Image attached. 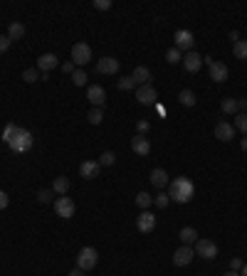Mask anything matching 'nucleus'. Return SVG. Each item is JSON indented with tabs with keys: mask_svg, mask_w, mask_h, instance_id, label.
<instances>
[{
	"mask_svg": "<svg viewBox=\"0 0 247 276\" xmlns=\"http://www.w3.org/2000/svg\"><path fill=\"white\" fill-rule=\"evenodd\" d=\"M208 67H210V79H213V81H218V84L228 81V67H225L223 62H215V60H213Z\"/></svg>",
	"mask_w": 247,
	"mask_h": 276,
	"instance_id": "nucleus-17",
	"label": "nucleus"
},
{
	"mask_svg": "<svg viewBox=\"0 0 247 276\" xmlns=\"http://www.w3.org/2000/svg\"><path fill=\"white\" fill-rule=\"evenodd\" d=\"M136 229H138V232H143V234L153 232V229H156V214H153V212H148V209H143V212L136 217Z\"/></svg>",
	"mask_w": 247,
	"mask_h": 276,
	"instance_id": "nucleus-8",
	"label": "nucleus"
},
{
	"mask_svg": "<svg viewBox=\"0 0 247 276\" xmlns=\"http://www.w3.org/2000/svg\"><path fill=\"white\" fill-rule=\"evenodd\" d=\"M7 203H10V198H7V195L0 190V209H5V207H7Z\"/></svg>",
	"mask_w": 247,
	"mask_h": 276,
	"instance_id": "nucleus-42",
	"label": "nucleus"
},
{
	"mask_svg": "<svg viewBox=\"0 0 247 276\" xmlns=\"http://www.w3.org/2000/svg\"><path fill=\"white\" fill-rule=\"evenodd\" d=\"M17 129H20V126H15V124H7V126H5V131H2V140L7 143L10 138H12L15 134H17Z\"/></svg>",
	"mask_w": 247,
	"mask_h": 276,
	"instance_id": "nucleus-37",
	"label": "nucleus"
},
{
	"mask_svg": "<svg viewBox=\"0 0 247 276\" xmlns=\"http://www.w3.org/2000/svg\"><path fill=\"white\" fill-rule=\"evenodd\" d=\"M89 60H92V47L87 42H77L72 47V62H74V67H84V65H89Z\"/></svg>",
	"mask_w": 247,
	"mask_h": 276,
	"instance_id": "nucleus-4",
	"label": "nucleus"
},
{
	"mask_svg": "<svg viewBox=\"0 0 247 276\" xmlns=\"http://www.w3.org/2000/svg\"><path fill=\"white\" fill-rule=\"evenodd\" d=\"M233 55H235L238 60H247V40H238V42L233 45Z\"/></svg>",
	"mask_w": 247,
	"mask_h": 276,
	"instance_id": "nucleus-25",
	"label": "nucleus"
},
{
	"mask_svg": "<svg viewBox=\"0 0 247 276\" xmlns=\"http://www.w3.org/2000/svg\"><path fill=\"white\" fill-rule=\"evenodd\" d=\"M215 138H220V140H233V138H235V129H233V124L220 121V124L215 126Z\"/></svg>",
	"mask_w": 247,
	"mask_h": 276,
	"instance_id": "nucleus-19",
	"label": "nucleus"
},
{
	"mask_svg": "<svg viewBox=\"0 0 247 276\" xmlns=\"http://www.w3.org/2000/svg\"><path fill=\"white\" fill-rule=\"evenodd\" d=\"M72 81H74V86H84V84H87V71H84V69H77V71L72 74Z\"/></svg>",
	"mask_w": 247,
	"mask_h": 276,
	"instance_id": "nucleus-31",
	"label": "nucleus"
},
{
	"mask_svg": "<svg viewBox=\"0 0 247 276\" xmlns=\"http://www.w3.org/2000/svg\"><path fill=\"white\" fill-rule=\"evenodd\" d=\"M156 99H158V91H156L151 84L136 86V101H138V104H156Z\"/></svg>",
	"mask_w": 247,
	"mask_h": 276,
	"instance_id": "nucleus-10",
	"label": "nucleus"
},
{
	"mask_svg": "<svg viewBox=\"0 0 247 276\" xmlns=\"http://www.w3.org/2000/svg\"><path fill=\"white\" fill-rule=\"evenodd\" d=\"M230 269H233V272L243 269V262H240V259H233V262H230Z\"/></svg>",
	"mask_w": 247,
	"mask_h": 276,
	"instance_id": "nucleus-43",
	"label": "nucleus"
},
{
	"mask_svg": "<svg viewBox=\"0 0 247 276\" xmlns=\"http://www.w3.org/2000/svg\"><path fill=\"white\" fill-rule=\"evenodd\" d=\"M97 262H99V252L94 247H82L79 249V254H77V269L89 272V269L97 267Z\"/></svg>",
	"mask_w": 247,
	"mask_h": 276,
	"instance_id": "nucleus-3",
	"label": "nucleus"
},
{
	"mask_svg": "<svg viewBox=\"0 0 247 276\" xmlns=\"http://www.w3.org/2000/svg\"><path fill=\"white\" fill-rule=\"evenodd\" d=\"M117 86H119L122 91H131V89H136V81H133L131 76H124V79L117 81Z\"/></svg>",
	"mask_w": 247,
	"mask_h": 276,
	"instance_id": "nucleus-32",
	"label": "nucleus"
},
{
	"mask_svg": "<svg viewBox=\"0 0 247 276\" xmlns=\"http://www.w3.org/2000/svg\"><path fill=\"white\" fill-rule=\"evenodd\" d=\"M99 170H102L99 160H84V163L79 165V173H82V178H87V180H94V178L99 175Z\"/></svg>",
	"mask_w": 247,
	"mask_h": 276,
	"instance_id": "nucleus-14",
	"label": "nucleus"
},
{
	"mask_svg": "<svg viewBox=\"0 0 247 276\" xmlns=\"http://www.w3.org/2000/svg\"><path fill=\"white\" fill-rule=\"evenodd\" d=\"M94 7H97V10H109V7H112V0H94Z\"/></svg>",
	"mask_w": 247,
	"mask_h": 276,
	"instance_id": "nucleus-39",
	"label": "nucleus"
},
{
	"mask_svg": "<svg viewBox=\"0 0 247 276\" xmlns=\"http://www.w3.org/2000/svg\"><path fill=\"white\" fill-rule=\"evenodd\" d=\"M87 119H89L92 126H99V124L104 121V109H92V111L87 114Z\"/></svg>",
	"mask_w": 247,
	"mask_h": 276,
	"instance_id": "nucleus-27",
	"label": "nucleus"
},
{
	"mask_svg": "<svg viewBox=\"0 0 247 276\" xmlns=\"http://www.w3.org/2000/svg\"><path fill=\"white\" fill-rule=\"evenodd\" d=\"M173 42H176V50H178V52H190L193 45H195V37H193L190 30H176Z\"/></svg>",
	"mask_w": 247,
	"mask_h": 276,
	"instance_id": "nucleus-6",
	"label": "nucleus"
},
{
	"mask_svg": "<svg viewBox=\"0 0 247 276\" xmlns=\"http://www.w3.org/2000/svg\"><path fill=\"white\" fill-rule=\"evenodd\" d=\"M74 209H77L74 200L67 198V195H60V198L55 200V212H57V217H62V219H72V217H74Z\"/></svg>",
	"mask_w": 247,
	"mask_h": 276,
	"instance_id": "nucleus-5",
	"label": "nucleus"
},
{
	"mask_svg": "<svg viewBox=\"0 0 247 276\" xmlns=\"http://www.w3.org/2000/svg\"><path fill=\"white\" fill-rule=\"evenodd\" d=\"M178 101H181L183 106H195V101H198V99H195V94H193L190 89H183V91L178 94Z\"/></svg>",
	"mask_w": 247,
	"mask_h": 276,
	"instance_id": "nucleus-26",
	"label": "nucleus"
},
{
	"mask_svg": "<svg viewBox=\"0 0 247 276\" xmlns=\"http://www.w3.org/2000/svg\"><path fill=\"white\" fill-rule=\"evenodd\" d=\"M87 99L94 104V109H104V104H107V91H104V86L92 84V86L87 89Z\"/></svg>",
	"mask_w": 247,
	"mask_h": 276,
	"instance_id": "nucleus-9",
	"label": "nucleus"
},
{
	"mask_svg": "<svg viewBox=\"0 0 247 276\" xmlns=\"http://www.w3.org/2000/svg\"><path fill=\"white\" fill-rule=\"evenodd\" d=\"M166 62H168V65H178V62H183V52H178L176 47H171V50L166 52Z\"/></svg>",
	"mask_w": 247,
	"mask_h": 276,
	"instance_id": "nucleus-29",
	"label": "nucleus"
},
{
	"mask_svg": "<svg viewBox=\"0 0 247 276\" xmlns=\"http://www.w3.org/2000/svg\"><path fill=\"white\" fill-rule=\"evenodd\" d=\"M119 60H114V57H102L99 62H97V71L99 74H117L119 71Z\"/></svg>",
	"mask_w": 247,
	"mask_h": 276,
	"instance_id": "nucleus-13",
	"label": "nucleus"
},
{
	"mask_svg": "<svg viewBox=\"0 0 247 276\" xmlns=\"http://www.w3.org/2000/svg\"><path fill=\"white\" fill-rule=\"evenodd\" d=\"M7 37H10V40H20V37H25V25H22V22H10V27H7Z\"/></svg>",
	"mask_w": 247,
	"mask_h": 276,
	"instance_id": "nucleus-22",
	"label": "nucleus"
},
{
	"mask_svg": "<svg viewBox=\"0 0 247 276\" xmlns=\"http://www.w3.org/2000/svg\"><path fill=\"white\" fill-rule=\"evenodd\" d=\"M243 150H245V153H247V136L243 138Z\"/></svg>",
	"mask_w": 247,
	"mask_h": 276,
	"instance_id": "nucleus-46",
	"label": "nucleus"
},
{
	"mask_svg": "<svg viewBox=\"0 0 247 276\" xmlns=\"http://www.w3.org/2000/svg\"><path fill=\"white\" fill-rule=\"evenodd\" d=\"M22 79H25L27 84L37 81V79H40V69H37V67H35V69H25V71H22Z\"/></svg>",
	"mask_w": 247,
	"mask_h": 276,
	"instance_id": "nucleus-33",
	"label": "nucleus"
},
{
	"mask_svg": "<svg viewBox=\"0 0 247 276\" xmlns=\"http://www.w3.org/2000/svg\"><path fill=\"white\" fill-rule=\"evenodd\" d=\"M131 150H133L136 155H148V153H151V143H148V138L136 134V136L131 138Z\"/></svg>",
	"mask_w": 247,
	"mask_h": 276,
	"instance_id": "nucleus-15",
	"label": "nucleus"
},
{
	"mask_svg": "<svg viewBox=\"0 0 247 276\" xmlns=\"http://www.w3.org/2000/svg\"><path fill=\"white\" fill-rule=\"evenodd\" d=\"M148 129H151V124H148V121H138V124H136V131H138V136H143Z\"/></svg>",
	"mask_w": 247,
	"mask_h": 276,
	"instance_id": "nucleus-40",
	"label": "nucleus"
},
{
	"mask_svg": "<svg viewBox=\"0 0 247 276\" xmlns=\"http://www.w3.org/2000/svg\"><path fill=\"white\" fill-rule=\"evenodd\" d=\"M195 254L210 262V259L218 257V244L210 242V239H198V242H195Z\"/></svg>",
	"mask_w": 247,
	"mask_h": 276,
	"instance_id": "nucleus-7",
	"label": "nucleus"
},
{
	"mask_svg": "<svg viewBox=\"0 0 247 276\" xmlns=\"http://www.w3.org/2000/svg\"><path fill=\"white\" fill-rule=\"evenodd\" d=\"M193 193H195L193 183H190L188 178H183V175L168 183V198L176 200V203H181V205H185V203L193 200Z\"/></svg>",
	"mask_w": 247,
	"mask_h": 276,
	"instance_id": "nucleus-1",
	"label": "nucleus"
},
{
	"mask_svg": "<svg viewBox=\"0 0 247 276\" xmlns=\"http://www.w3.org/2000/svg\"><path fill=\"white\" fill-rule=\"evenodd\" d=\"M67 276H84V272H82V269H72Z\"/></svg>",
	"mask_w": 247,
	"mask_h": 276,
	"instance_id": "nucleus-44",
	"label": "nucleus"
},
{
	"mask_svg": "<svg viewBox=\"0 0 247 276\" xmlns=\"http://www.w3.org/2000/svg\"><path fill=\"white\" fill-rule=\"evenodd\" d=\"M220 109H223V114H230V116H238V114H240V106H238V99H223Z\"/></svg>",
	"mask_w": 247,
	"mask_h": 276,
	"instance_id": "nucleus-21",
	"label": "nucleus"
},
{
	"mask_svg": "<svg viewBox=\"0 0 247 276\" xmlns=\"http://www.w3.org/2000/svg\"><path fill=\"white\" fill-rule=\"evenodd\" d=\"M52 190H55V195H67V190H69V180H67V178H55Z\"/></svg>",
	"mask_w": 247,
	"mask_h": 276,
	"instance_id": "nucleus-24",
	"label": "nucleus"
},
{
	"mask_svg": "<svg viewBox=\"0 0 247 276\" xmlns=\"http://www.w3.org/2000/svg\"><path fill=\"white\" fill-rule=\"evenodd\" d=\"M52 198H55V190H40L37 193V203H42V205L52 203Z\"/></svg>",
	"mask_w": 247,
	"mask_h": 276,
	"instance_id": "nucleus-36",
	"label": "nucleus"
},
{
	"mask_svg": "<svg viewBox=\"0 0 247 276\" xmlns=\"http://www.w3.org/2000/svg\"><path fill=\"white\" fill-rule=\"evenodd\" d=\"M60 67V60H57V55H52V52H45V55H40V60H37V69L40 71H50V69Z\"/></svg>",
	"mask_w": 247,
	"mask_h": 276,
	"instance_id": "nucleus-16",
	"label": "nucleus"
},
{
	"mask_svg": "<svg viewBox=\"0 0 247 276\" xmlns=\"http://www.w3.org/2000/svg\"><path fill=\"white\" fill-rule=\"evenodd\" d=\"M136 205L141 207V209H146V207L153 205V198H151L148 193H138V195H136Z\"/></svg>",
	"mask_w": 247,
	"mask_h": 276,
	"instance_id": "nucleus-30",
	"label": "nucleus"
},
{
	"mask_svg": "<svg viewBox=\"0 0 247 276\" xmlns=\"http://www.w3.org/2000/svg\"><path fill=\"white\" fill-rule=\"evenodd\" d=\"M183 67H185L188 74H195L198 69L203 67V57H200L198 52H193V50H190V52H185V55H183Z\"/></svg>",
	"mask_w": 247,
	"mask_h": 276,
	"instance_id": "nucleus-12",
	"label": "nucleus"
},
{
	"mask_svg": "<svg viewBox=\"0 0 247 276\" xmlns=\"http://www.w3.org/2000/svg\"><path fill=\"white\" fill-rule=\"evenodd\" d=\"M240 276H247V264H245V267H243V274H240Z\"/></svg>",
	"mask_w": 247,
	"mask_h": 276,
	"instance_id": "nucleus-47",
	"label": "nucleus"
},
{
	"mask_svg": "<svg viewBox=\"0 0 247 276\" xmlns=\"http://www.w3.org/2000/svg\"><path fill=\"white\" fill-rule=\"evenodd\" d=\"M168 203H171V198H168L166 190H161V193L153 198V205H158V207H168Z\"/></svg>",
	"mask_w": 247,
	"mask_h": 276,
	"instance_id": "nucleus-34",
	"label": "nucleus"
},
{
	"mask_svg": "<svg viewBox=\"0 0 247 276\" xmlns=\"http://www.w3.org/2000/svg\"><path fill=\"white\" fill-rule=\"evenodd\" d=\"M10 45H12V40H10L7 35H0V55H2V52H7V50H10Z\"/></svg>",
	"mask_w": 247,
	"mask_h": 276,
	"instance_id": "nucleus-38",
	"label": "nucleus"
},
{
	"mask_svg": "<svg viewBox=\"0 0 247 276\" xmlns=\"http://www.w3.org/2000/svg\"><path fill=\"white\" fill-rule=\"evenodd\" d=\"M114 163H117V155L112 150H104L102 158H99V165H114Z\"/></svg>",
	"mask_w": 247,
	"mask_h": 276,
	"instance_id": "nucleus-35",
	"label": "nucleus"
},
{
	"mask_svg": "<svg viewBox=\"0 0 247 276\" xmlns=\"http://www.w3.org/2000/svg\"><path fill=\"white\" fill-rule=\"evenodd\" d=\"M223 276H240V274H238V272H233V269H230V272H225V274H223Z\"/></svg>",
	"mask_w": 247,
	"mask_h": 276,
	"instance_id": "nucleus-45",
	"label": "nucleus"
},
{
	"mask_svg": "<svg viewBox=\"0 0 247 276\" xmlns=\"http://www.w3.org/2000/svg\"><path fill=\"white\" fill-rule=\"evenodd\" d=\"M178 237H181V242H183V244H193V242H198V232H195L193 227H183Z\"/></svg>",
	"mask_w": 247,
	"mask_h": 276,
	"instance_id": "nucleus-23",
	"label": "nucleus"
},
{
	"mask_svg": "<svg viewBox=\"0 0 247 276\" xmlns=\"http://www.w3.org/2000/svg\"><path fill=\"white\" fill-rule=\"evenodd\" d=\"M233 129H235V131H243V134L247 136V114H238V116H235Z\"/></svg>",
	"mask_w": 247,
	"mask_h": 276,
	"instance_id": "nucleus-28",
	"label": "nucleus"
},
{
	"mask_svg": "<svg viewBox=\"0 0 247 276\" xmlns=\"http://www.w3.org/2000/svg\"><path fill=\"white\" fill-rule=\"evenodd\" d=\"M193 257H195V249H190L188 244H183L181 249H176V254H173V264H176V267H188V264L193 262Z\"/></svg>",
	"mask_w": 247,
	"mask_h": 276,
	"instance_id": "nucleus-11",
	"label": "nucleus"
},
{
	"mask_svg": "<svg viewBox=\"0 0 247 276\" xmlns=\"http://www.w3.org/2000/svg\"><path fill=\"white\" fill-rule=\"evenodd\" d=\"M148 180H151L158 190H163V188L171 183V180H168V173H166L163 168H153V170H151V175H148Z\"/></svg>",
	"mask_w": 247,
	"mask_h": 276,
	"instance_id": "nucleus-18",
	"label": "nucleus"
},
{
	"mask_svg": "<svg viewBox=\"0 0 247 276\" xmlns=\"http://www.w3.org/2000/svg\"><path fill=\"white\" fill-rule=\"evenodd\" d=\"M131 79L136 81V86H143V84H151V69L148 67H136Z\"/></svg>",
	"mask_w": 247,
	"mask_h": 276,
	"instance_id": "nucleus-20",
	"label": "nucleus"
},
{
	"mask_svg": "<svg viewBox=\"0 0 247 276\" xmlns=\"http://www.w3.org/2000/svg\"><path fill=\"white\" fill-rule=\"evenodd\" d=\"M32 134L27 131V129H17V134L7 140V145H10V150L12 153H27L30 148H32Z\"/></svg>",
	"mask_w": 247,
	"mask_h": 276,
	"instance_id": "nucleus-2",
	"label": "nucleus"
},
{
	"mask_svg": "<svg viewBox=\"0 0 247 276\" xmlns=\"http://www.w3.org/2000/svg\"><path fill=\"white\" fill-rule=\"evenodd\" d=\"M62 71H64V74H74V71H77L74 62H64V65H62Z\"/></svg>",
	"mask_w": 247,
	"mask_h": 276,
	"instance_id": "nucleus-41",
	"label": "nucleus"
}]
</instances>
